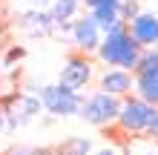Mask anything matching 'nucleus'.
Segmentation results:
<instances>
[{"label":"nucleus","mask_w":158,"mask_h":155,"mask_svg":"<svg viewBox=\"0 0 158 155\" xmlns=\"http://www.w3.org/2000/svg\"><path fill=\"white\" fill-rule=\"evenodd\" d=\"M69 35H72V43H75V49L83 52V55H95L98 46H101V40H104V32H101L98 20L92 17V12H89V14L75 17V20H72Z\"/></svg>","instance_id":"423d86ee"},{"label":"nucleus","mask_w":158,"mask_h":155,"mask_svg":"<svg viewBox=\"0 0 158 155\" xmlns=\"http://www.w3.org/2000/svg\"><path fill=\"white\" fill-rule=\"evenodd\" d=\"M17 26H20L23 32H29V35H49L58 29V23H55V17L49 9H29V12H23V14H17Z\"/></svg>","instance_id":"1a4fd4ad"},{"label":"nucleus","mask_w":158,"mask_h":155,"mask_svg":"<svg viewBox=\"0 0 158 155\" xmlns=\"http://www.w3.org/2000/svg\"><path fill=\"white\" fill-rule=\"evenodd\" d=\"M95 55H98V60L104 63V66H121V69L135 72L138 58H141V46H138L135 38L129 35L127 20H121L109 32H104V40H101Z\"/></svg>","instance_id":"f257e3e1"},{"label":"nucleus","mask_w":158,"mask_h":155,"mask_svg":"<svg viewBox=\"0 0 158 155\" xmlns=\"http://www.w3.org/2000/svg\"><path fill=\"white\" fill-rule=\"evenodd\" d=\"M129 35L135 38V43L141 49L158 46V14L155 12H138L132 20H127Z\"/></svg>","instance_id":"6e6552de"},{"label":"nucleus","mask_w":158,"mask_h":155,"mask_svg":"<svg viewBox=\"0 0 158 155\" xmlns=\"http://www.w3.org/2000/svg\"><path fill=\"white\" fill-rule=\"evenodd\" d=\"M135 95L144 98L147 104L158 106V69L135 72Z\"/></svg>","instance_id":"9d476101"},{"label":"nucleus","mask_w":158,"mask_h":155,"mask_svg":"<svg viewBox=\"0 0 158 155\" xmlns=\"http://www.w3.org/2000/svg\"><path fill=\"white\" fill-rule=\"evenodd\" d=\"M147 135L158 141V106H155V112H152V121H150V129H147Z\"/></svg>","instance_id":"a211bd4d"},{"label":"nucleus","mask_w":158,"mask_h":155,"mask_svg":"<svg viewBox=\"0 0 158 155\" xmlns=\"http://www.w3.org/2000/svg\"><path fill=\"white\" fill-rule=\"evenodd\" d=\"M124 155H158V141L155 138H138L132 135V141L124 144Z\"/></svg>","instance_id":"ddd939ff"},{"label":"nucleus","mask_w":158,"mask_h":155,"mask_svg":"<svg viewBox=\"0 0 158 155\" xmlns=\"http://www.w3.org/2000/svg\"><path fill=\"white\" fill-rule=\"evenodd\" d=\"M92 155H115V149H98V152H92Z\"/></svg>","instance_id":"4be33fe9"},{"label":"nucleus","mask_w":158,"mask_h":155,"mask_svg":"<svg viewBox=\"0 0 158 155\" xmlns=\"http://www.w3.org/2000/svg\"><path fill=\"white\" fill-rule=\"evenodd\" d=\"M15 155H43L40 149H35V147H23V149H17Z\"/></svg>","instance_id":"aec40b11"},{"label":"nucleus","mask_w":158,"mask_h":155,"mask_svg":"<svg viewBox=\"0 0 158 155\" xmlns=\"http://www.w3.org/2000/svg\"><path fill=\"white\" fill-rule=\"evenodd\" d=\"M98 89L118 95V98H127L129 92H135V72L121 69V66H106L98 78Z\"/></svg>","instance_id":"0eeeda50"},{"label":"nucleus","mask_w":158,"mask_h":155,"mask_svg":"<svg viewBox=\"0 0 158 155\" xmlns=\"http://www.w3.org/2000/svg\"><path fill=\"white\" fill-rule=\"evenodd\" d=\"M141 3H144V0H141Z\"/></svg>","instance_id":"5701e85b"},{"label":"nucleus","mask_w":158,"mask_h":155,"mask_svg":"<svg viewBox=\"0 0 158 155\" xmlns=\"http://www.w3.org/2000/svg\"><path fill=\"white\" fill-rule=\"evenodd\" d=\"M89 149H92V144H89L86 138H69V141L60 147L63 155H89Z\"/></svg>","instance_id":"2eb2a0df"},{"label":"nucleus","mask_w":158,"mask_h":155,"mask_svg":"<svg viewBox=\"0 0 158 155\" xmlns=\"http://www.w3.org/2000/svg\"><path fill=\"white\" fill-rule=\"evenodd\" d=\"M23 55H26V49H23V46H12V49L6 52V58H3V66H12V63H15V60H20Z\"/></svg>","instance_id":"f3484780"},{"label":"nucleus","mask_w":158,"mask_h":155,"mask_svg":"<svg viewBox=\"0 0 158 155\" xmlns=\"http://www.w3.org/2000/svg\"><path fill=\"white\" fill-rule=\"evenodd\" d=\"M138 12H141V0H121V17L124 20H132Z\"/></svg>","instance_id":"dca6fc26"},{"label":"nucleus","mask_w":158,"mask_h":155,"mask_svg":"<svg viewBox=\"0 0 158 155\" xmlns=\"http://www.w3.org/2000/svg\"><path fill=\"white\" fill-rule=\"evenodd\" d=\"M26 3H29V9H49L55 0H26Z\"/></svg>","instance_id":"6ab92c4d"},{"label":"nucleus","mask_w":158,"mask_h":155,"mask_svg":"<svg viewBox=\"0 0 158 155\" xmlns=\"http://www.w3.org/2000/svg\"><path fill=\"white\" fill-rule=\"evenodd\" d=\"M81 6H83V0H55V3L49 6V12H52V17H55V23L63 26V23H72V20L78 17Z\"/></svg>","instance_id":"f8f14e48"},{"label":"nucleus","mask_w":158,"mask_h":155,"mask_svg":"<svg viewBox=\"0 0 158 155\" xmlns=\"http://www.w3.org/2000/svg\"><path fill=\"white\" fill-rule=\"evenodd\" d=\"M92 75H95V66H92L89 55H83V52H72L69 58L63 60V66H60V78H58V84H63V86H69V89H75V92H81L83 86H89Z\"/></svg>","instance_id":"39448f33"},{"label":"nucleus","mask_w":158,"mask_h":155,"mask_svg":"<svg viewBox=\"0 0 158 155\" xmlns=\"http://www.w3.org/2000/svg\"><path fill=\"white\" fill-rule=\"evenodd\" d=\"M121 104H124V98L118 95H109L104 89H98V92H92L89 98H83V106H81V118L92 126H109L118 121V112H121Z\"/></svg>","instance_id":"f03ea898"},{"label":"nucleus","mask_w":158,"mask_h":155,"mask_svg":"<svg viewBox=\"0 0 158 155\" xmlns=\"http://www.w3.org/2000/svg\"><path fill=\"white\" fill-rule=\"evenodd\" d=\"M6 126H9V121H6V112H0V132H3Z\"/></svg>","instance_id":"412c9836"},{"label":"nucleus","mask_w":158,"mask_h":155,"mask_svg":"<svg viewBox=\"0 0 158 155\" xmlns=\"http://www.w3.org/2000/svg\"><path fill=\"white\" fill-rule=\"evenodd\" d=\"M89 12H92V17L98 20L101 32H109L112 26H118L121 20H124V17H121V0H106V3L89 9Z\"/></svg>","instance_id":"9b49d317"},{"label":"nucleus","mask_w":158,"mask_h":155,"mask_svg":"<svg viewBox=\"0 0 158 155\" xmlns=\"http://www.w3.org/2000/svg\"><path fill=\"white\" fill-rule=\"evenodd\" d=\"M150 69H158V46L141 49V58H138L135 72H150Z\"/></svg>","instance_id":"4468645a"},{"label":"nucleus","mask_w":158,"mask_h":155,"mask_svg":"<svg viewBox=\"0 0 158 155\" xmlns=\"http://www.w3.org/2000/svg\"><path fill=\"white\" fill-rule=\"evenodd\" d=\"M40 104L49 115L55 118H69V115H78L81 106H83V95L75 92V89L63 86V84H49V86H40Z\"/></svg>","instance_id":"7ed1b4c3"},{"label":"nucleus","mask_w":158,"mask_h":155,"mask_svg":"<svg viewBox=\"0 0 158 155\" xmlns=\"http://www.w3.org/2000/svg\"><path fill=\"white\" fill-rule=\"evenodd\" d=\"M152 112H155V106L147 104L144 98L127 95L124 104H121V112H118V121H115V124H118L124 132H129V135H141V132L150 129Z\"/></svg>","instance_id":"20e7f679"}]
</instances>
